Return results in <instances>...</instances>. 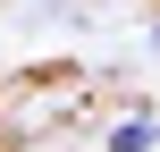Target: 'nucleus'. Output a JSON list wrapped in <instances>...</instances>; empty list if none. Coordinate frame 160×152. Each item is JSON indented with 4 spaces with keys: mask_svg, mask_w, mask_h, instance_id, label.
Segmentation results:
<instances>
[{
    "mask_svg": "<svg viewBox=\"0 0 160 152\" xmlns=\"http://www.w3.org/2000/svg\"><path fill=\"white\" fill-rule=\"evenodd\" d=\"M160 144V127H152V110H127V127L110 135V152H152Z\"/></svg>",
    "mask_w": 160,
    "mask_h": 152,
    "instance_id": "obj_1",
    "label": "nucleus"
},
{
    "mask_svg": "<svg viewBox=\"0 0 160 152\" xmlns=\"http://www.w3.org/2000/svg\"><path fill=\"white\" fill-rule=\"evenodd\" d=\"M152 34H160V17H152Z\"/></svg>",
    "mask_w": 160,
    "mask_h": 152,
    "instance_id": "obj_2",
    "label": "nucleus"
}]
</instances>
